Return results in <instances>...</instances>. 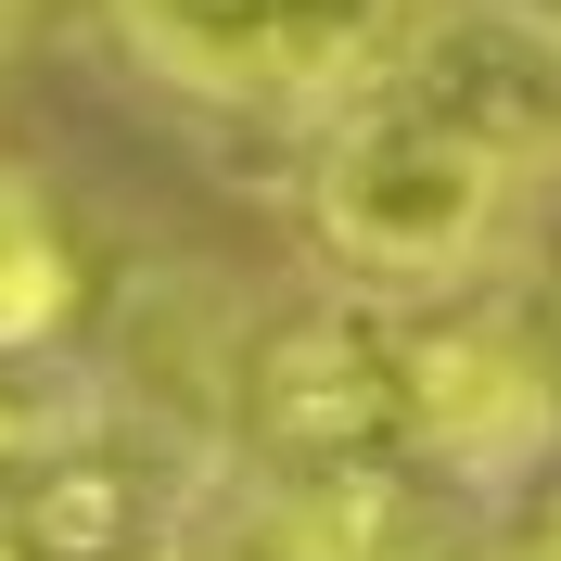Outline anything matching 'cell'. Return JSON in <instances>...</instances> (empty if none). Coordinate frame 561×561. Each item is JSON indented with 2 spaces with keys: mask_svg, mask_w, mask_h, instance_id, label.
<instances>
[{
  "mask_svg": "<svg viewBox=\"0 0 561 561\" xmlns=\"http://www.w3.org/2000/svg\"><path fill=\"white\" fill-rule=\"evenodd\" d=\"M511 192L524 179L497 153H472L459 128L409 115L396 90H357L332 115V140H319V167H307L319 255L345 280H370V294H447V280H472L497 255V230H511Z\"/></svg>",
  "mask_w": 561,
  "mask_h": 561,
  "instance_id": "obj_1",
  "label": "cell"
},
{
  "mask_svg": "<svg viewBox=\"0 0 561 561\" xmlns=\"http://www.w3.org/2000/svg\"><path fill=\"white\" fill-rule=\"evenodd\" d=\"M409 0H115V51L179 103H230V115H280V103H357L383 90Z\"/></svg>",
  "mask_w": 561,
  "mask_h": 561,
  "instance_id": "obj_2",
  "label": "cell"
},
{
  "mask_svg": "<svg viewBox=\"0 0 561 561\" xmlns=\"http://www.w3.org/2000/svg\"><path fill=\"white\" fill-rule=\"evenodd\" d=\"M409 370V472L447 497H511L561 459V370L524 307H396Z\"/></svg>",
  "mask_w": 561,
  "mask_h": 561,
  "instance_id": "obj_3",
  "label": "cell"
},
{
  "mask_svg": "<svg viewBox=\"0 0 561 561\" xmlns=\"http://www.w3.org/2000/svg\"><path fill=\"white\" fill-rule=\"evenodd\" d=\"M230 434L255 472H409V370H396V307H294L243 332V396Z\"/></svg>",
  "mask_w": 561,
  "mask_h": 561,
  "instance_id": "obj_4",
  "label": "cell"
},
{
  "mask_svg": "<svg viewBox=\"0 0 561 561\" xmlns=\"http://www.w3.org/2000/svg\"><path fill=\"white\" fill-rule=\"evenodd\" d=\"M383 90L434 128H459L472 153H497L511 179L561 167V13L549 0H434V13H409Z\"/></svg>",
  "mask_w": 561,
  "mask_h": 561,
  "instance_id": "obj_5",
  "label": "cell"
},
{
  "mask_svg": "<svg viewBox=\"0 0 561 561\" xmlns=\"http://www.w3.org/2000/svg\"><path fill=\"white\" fill-rule=\"evenodd\" d=\"M243 294L217 268H128L103 294V396L128 434L153 447H205L230 434V396H243Z\"/></svg>",
  "mask_w": 561,
  "mask_h": 561,
  "instance_id": "obj_6",
  "label": "cell"
},
{
  "mask_svg": "<svg viewBox=\"0 0 561 561\" xmlns=\"http://www.w3.org/2000/svg\"><path fill=\"white\" fill-rule=\"evenodd\" d=\"M77 307H90V268H77L51 192L0 167V357H38L51 332H77Z\"/></svg>",
  "mask_w": 561,
  "mask_h": 561,
  "instance_id": "obj_7",
  "label": "cell"
},
{
  "mask_svg": "<svg viewBox=\"0 0 561 561\" xmlns=\"http://www.w3.org/2000/svg\"><path fill=\"white\" fill-rule=\"evenodd\" d=\"M497 561H561V497L536 511V524H511V536H497Z\"/></svg>",
  "mask_w": 561,
  "mask_h": 561,
  "instance_id": "obj_8",
  "label": "cell"
},
{
  "mask_svg": "<svg viewBox=\"0 0 561 561\" xmlns=\"http://www.w3.org/2000/svg\"><path fill=\"white\" fill-rule=\"evenodd\" d=\"M524 319H536V345H549V370H561V268L536 280V307H524Z\"/></svg>",
  "mask_w": 561,
  "mask_h": 561,
  "instance_id": "obj_9",
  "label": "cell"
},
{
  "mask_svg": "<svg viewBox=\"0 0 561 561\" xmlns=\"http://www.w3.org/2000/svg\"><path fill=\"white\" fill-rule=\"evenodd\" d=\"M0 26H26V0H0Z\"/></svg>",
  "mask_w": 561,
  "mask_h": 561,
  "instance_id": "obj_10",
  "label": "cell"
}]
</instances>
